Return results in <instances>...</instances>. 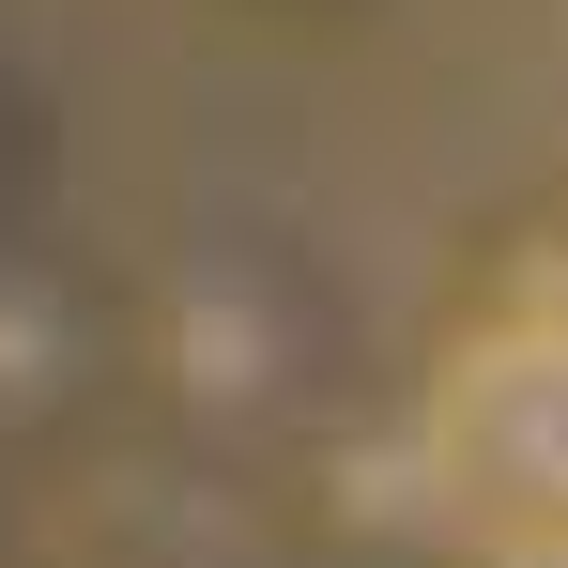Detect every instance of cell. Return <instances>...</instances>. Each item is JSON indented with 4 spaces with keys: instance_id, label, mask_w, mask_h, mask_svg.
<instances>
[{
    "instance_id": "6da1fadb",
    "label": "cell",
    "mask_w": 568,
    "mask_h": 568,
    "mask_svg": "<svg viewBox=\"0 0 568 568\" xmlns=\"http://www.w3.org/2000/svg\"><path fill=\"white\" fill-rule=\"evenodd\" d=\"M430 507L491 568H568V323L476 338L430 399Z\"/></svg>"
}]
</instances>
